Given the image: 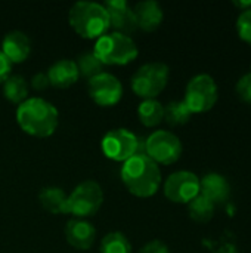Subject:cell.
Returning <instances> with one entry per match:
<instances>
[{"instance_id": "cell-23", "label": "cell", "mask_w": 251, "mask_h": 253, "mask_svg": "<svg viewBox=\"0 0 251 253\" xmlns=\"http://www.w3.org/2000/svg\"><path fill=\"white\" fill-rule=\"evenodd\" d=\"M101 253H132L130 240L120 231L107 234L99 246Z\"/></svg>"}, {"instance_id": "cell-8", "label": "cell", "mask_w": 251, "mask_h": 253, "mask_svg": "<svg viewBox=\"0 0 251 253\" xmlns=\"http://www.w3.org/2000/svg\"><path fill=\"white\" fill-rule=\"evenodd\" d=\"M104 203V191L95 181H84L78 184L67 200V213L78 219H86L98 213Z\"/></svg>"}, {"instance_id": "cell-17", "label": "cell", "mask_w": 251, "mask_h": 253, "mask_svg": "<svg viewBox=\"0 0 251 253\" xmlns=\"http://www.w3.org/2000/svg\"><path fill=\"white\" fill-rule=\"evenodd\" d=\"M49 83L58 89L71 87L80 79L77 64L71 59H58L47 71Z\"/></svg>"}, {"instance_id": "cell-20", "label": "cell", "mask_w": 251, "mask_h": 253, "mask_svg": "<svg viewBox=\"0 0 251 253\" xmlns=\"http://www.w3.org/2000/svg\"><path fill=\"white\" fill-rule=\"evenodd\" d=\"M3 95L12 104H22L28 98V84L22 76H9L3 82Z\"/></svg>"}, {"instance_id": "cell-6", "label": "cell", "mask_w": 251, "mask_h": 253, "mask_svg": "<svg viewBox=\"0 0 251 253\" xmlns=\"http://www.w3.org/2000/svg\"><path fill=\"white\" fill-rule=\"evenodd\" d=\"M170 70L164 62H148L132 77V89L142 99H155L169 83Z\"/></svg>"}, {"instance_id": "cell-31", "label": "cell", "mask_w": 251, "mask_h": 253, "mask_svg": "<svg viewBox=\"0 0 251 253\" xmlns=\"http://www.w3.org/2000/svg\"><path fill=\"white\" fill-rule=\"evenodd\" d=\"M232 4L235 6V7H238L241 12H244V10H247V9H251V1H243V0H234L232 1Z\"/></svg>"}, {"instance_id": "cell-27", "label": "cell", "mask_w": 251, "mask_h": 253, "mask_svg": "<svg viewBox=\"0 0 251 253\" xmlns=\"http://www.w3.org/2000/svg\"><path fill=\"white\" fill-rule=\"evenodd\" d=\"M139 253H170L167 245H164L163 242L160 240H152V242H148Z\"/></svg>"}, {"instance_id": "cell-1", "label": "cell", "mask_w": 251, "mask_h": 253, "mask_svg": "<svg viewBox=\"0 0 251 253\" xmlns=\"http://www.w3.org/2000/svg\"><path fill=\"white\" fill-rule=\"evenodd\" d=\"M16 122L25 133L47 138L59 125V113L52 102L43 98H27L16 108Z\"/></svg>"}, {"instance_id": "cell-25", "label": "cell", "mask_w": 251, "mask_h": 253, "mask_svg": "<svg viewBox=\"0 0 251 253\" xmlns=\"http://www.w3.org/2000/svg\"><path fill=\"white\" fill-rule=\"evenodd\" d=\"M235 27H237L238 37L244 43L251 46V9H247L238 15Z\"/></svg>"}, {"instance_id": "cell-13", "label": "cell", "mask_w": 251, "mask_h": 253, "mask_svg": "<svg viewBox=\"0 0 251 253\" xmlns=\"http://www.w3.org/2000/svg\"><path fill=\"white\" fill-rule=\"evenodd\" d=\"M200 194L210 200L215 206H219L229 202L232 188L229 181L223 175L210 172L200 178Z\"/></svg>"}, {"instance_id": "cell-11", "label": "cell", "mask_w": 251, "mask_h": 253, "mask_svg": "<svg viewBox=\"0 0 251 253\" xmlns=\"http://www.w3.org/2000/svg\"><path fill=\"white\" fill-rule=\"evenodd\" d=\"M89 95L99 107H112L123 98V84L115 76L102 71L89 80Z\"/></svg>"}, {"instance_id": "cell-7", "label": "cell", "mask_w": 251, "mask_h": 253, "mask_svg": "<svg viewBox=\"0 0 251 253\" xmlns=\"http://www.w3.org/2000/svg\"><path fill=\"white\" fill-rule=\"evenodd\" d=\"M219 99V87L215 79L209 74L194 76L185 89L183 102L192 114H203L210 111Z\"/></svg>"}, {"instance_id": "cell-21", "label": "cell", "mask_w": 251, "mask_h": 253, "mask_svg": "<svg viewBox=\"0 0 251 253\" xmlns=\"http://www.w3.org/2000/svg\"><path fill=\"white\" fill-rule=\"evenodd\" d=\"M215 211H216V206L210 200L203 197L201 194H198L195 199H192L188 203V213L191 219L198 224L210 222L215 216Z\"/></svg>"}, {"instance_id": "cell-14", "label": "cell", "mask_w": 251, "mask_h": 253, "mask_svg": "<svg viewBox=\"0 0 251 253\" xmlns=\"http://www.w3.org/2000/svg\"><path fill=\"white\" fill-rule=\"evenodd\" d=\"M0 50L10 64H21L27 61L31 53V40L25 33L13 30L3 37Z\"/></svg>"}, {"instance_id": "cell-12", "label": "cell", "mask_w": 251, "mask_h": 253, "mask_svg": "<svg viewBox=\"0 0 251 253\" xmlns=\"http://www.w3.org/2000/svg\"><path fill=\"white\" fill-rule=\"evenodd\" d=\"M102 4L108 13L109 28H112L115 33L129 36L130 33L138 30L133 9L129 6L126 0H108Z\"/></svg>"}, {"instance_id": "cell-32", "label": "cell", "mask_w": 251, "mask_h": 253, "mask_svg": "<svg viewBox=\"0 0 251 253\" xmlns=\"http://www.w3.org/2000/svg\"><path fill=\"white\" fill-rule=\"evenodd\" d=\"M250 73H251V65H250Z\"/></svg>"}, {"instance_id": "cell-5", "label": "cell", "mask_w": 251, "mask_h": 253, "mask_svg": "<svg viewBox=\"0 0 251 253\" xmlns=\"http://www.w3.org/2000/svg\"><path fill=\"white\" fill-rule=\"evenodd\" d=\"M101 148L104 156L109 160L124 163L133 156L145 154V138L124 127L112 129L104 135Z\"/></svg>"}, {"instance_id": "cell-2", "label": "cell", "mask_w": 251, "mask_h": 253, "mask_svg": "<svg viewBox=\"0 0 251 253\" xmlns=\"http://www.w3.org/2000/svg\"><path fill=\"white\" fill-rule=\"evenodd\" d=\"M121 181L136 197H152L161 185V170L146 154H138L123 163Z\"/></svg>"}, {"instance_id": "cell-15", "label": "cell", "mask_w": 251, "mask_h": 253, "mask_svg": "<svg viewBox=\"0 0 251 253\" xmlns=\"http://www.w3.org/2000/svg\"><path fill=\"white\" fill-rule=\"evenodd\" d=\"M65 237L70 246L77 251H89L96 239L95 227L86 219H71L65 227Z\"/></svg>"}, {"instance_id": "cell-4", "label": "cell", "mask_w": 251, "mask_h": 253, "mask_svg": "<svg viewBox=\"0 0 251 253\" xmlns=\"http://www.w3.org/2000/svg\"><path fill=\"white\" fill-rule=\"evenodd\" d=\"M93 53L104 65H127L138 58L139 49L130 36L112 31L96 40Z\"/></svg>"}, {"instance_id": "cell-22", "label": "cell", "mask_w": 251, "mask_h": 253, "mask_svg": "<svg viewBox=\"0 0 251 253\" xmlns=\"http://www.w3.org/2000/svg\"><path fill=\"white\" fill-rule=\"evenodd\" d=\"M191 110L183 101H172L164 107V120L170 126H182L191 120Z\"/></svg>"}, {"instance_id": "cell-18", "label": "cell", "mask_w": 251, "mask_h": 253, "mask_svg": "<svg viewBox=\"0 0 251 253\" xmlns=\"http://www.w3.org/2000/svg\"><path fill=\"white\" fill-rule=\"evenodd\" d=\"M67 200L68 196L59 187H46L38 194L40 205L50 213H67Z\"/></svg>"}, {"instance_id": "cell-16", "label": "cell", "mask_w": 251, "mask_h": 253, "mask_svg": "<svg viewBox=\"0 0 251 253\" xmlns=\"http://www.w3.org/2000/svg\"><path fill=\"white\" fill-rule=\"evenodd\" d=\"M133 15L136 27L146 33L155 31L164 19L163 7L155 0H143L136 3V6L133 7Z\"/></svg>"}, {"instance_id": "cell-24", "label": "cell", "mask_w": 251, "mask_h": 253, "mask_svg": "<svg viewBox=\"0 0 251 253\" xmlns=\"http://www.w3.org/2000/svg\"><path fill=\"white\" fill-rule=\"evenodd\" d=\"M77 68H78V74L80 77H86V79H93L95 76L101 74L104 70V64L96 58V55L93 52H87L78 56V61L75 62Z\"/></svg>"}, {"instance_id": "cell-19", "label": "cell", "mask_w": 251, "mask_h": 253, "mask_svg": "<svg viewBox=\"0 0 251 253\" xmlns=\"http://www.w3.org/2000/svg\"><path fill=\"white\" fill-rule=\"evenodd\" d=\"M138 117L146 127H155L164 120V105L157 99H143L138 107Z\"/></svg>"}, {"instance_id": "cell-3", "label": "cell", "mask_w": 251, "mask_h": 253, "mask_svg": "<svg viewBox=\"0 0 251 253\" xmlns=\"http://www.w3.org/2000/svg\"><path fill=\"white\" fill-rule=\"evenodd\" d=\"M71 28L83 39H99L109 28L108 13L104 4L96 1H77L68 12Z\"/></svg>"}, {"instance_id": "cell-28", "label": "cell", "mask_w": 251, "mask_h": 253, "mask_svg": "<svg viewBox=\"0 0 251 253\" xmlns=\"http://www.w3.org/2000/svg\"><path fill=\"white\" fill-rule=\"evenodd\" d=\"M49 77H47V73H37L33 76L31 79V87L34 90H44L47 86H49Z\"/></svg>"}, {"instance_id": "cell-10", "label": "cell", "mask_w": 251, "mask_h": 253, "mask_svg": "<svg viewBox=\"0 0 251 253\" xmlns=\"http://www.w3.org/2000/svg\"><path fill=\"white\" fill-rule=\"evenodd\" d=\"M163 190L170 202L188 205L200 194V178L194 172L178 170L169 175Z\"/></svg>"}, {"instance_id": "cell-26", "label": "cell", "mask_w": 251, "mask_h": 253, "mask_svg": "<svg viewBox=\"0 0 251 253\" xmlns=\"http://www.w3.org/2000/svg\"><path fill=\"white\" fill-rule=\"evenodd\" d=\"M235 92L241 102L251 104V73H247L238 79L235 84Z\"/></svg>"}, {"instance_id": "cell-30", "label": "cell", "mask_w": 251, "mask_h": 253, "mask_svg": "<svg viewBox=\"0 0 251 253\" xmlns=\"http://www.w3.org/2000/svg\"><path fill=\"white\" fill-rule=\"evenodd\" d=\"M213 253H238V251H237V248L232 243H223L222 246L215 249Z\"/></svg>"}, {"instance_id": "cell-29", "label": "cell", "mask_w": 251, "mask_h": 253, "mask_svg": "<svg viewBox=\"0 0 251 253\" xmlns=\"http://www.w3.org/2000/svg\"><path fill=\"white\" fill-rule=\"evenodd\" d=\"M10 70H12V64L0 50V84L10 76Z\"/></svg>"}, {"instance_id": "cell-9", "label": "cell", "mask_w": 251, "mask_h": 253, "mask_svg": "<svg viewBox=\"0 0 251 253\" xmlns=\"http://www.w3.org/2000/svg\"><path fill=\"white\" fill-rule=\"evenodd\" d=\"M180 139L169 130H155L145 138V154L157 165H173L182 156Z\"/></svg>"}]
</instances>
